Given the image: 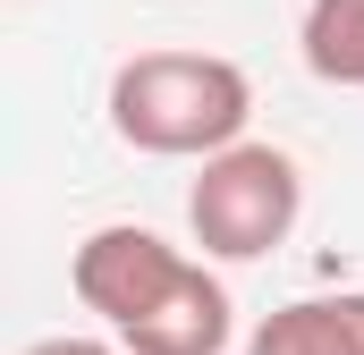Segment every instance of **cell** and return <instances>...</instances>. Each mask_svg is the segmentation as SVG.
I'll return each mask as SVG.
<instances>
[{
	"mask_svg": "<svg viewBox=\"0 0 364 355\" xmlns=\"http://www.w3.org/2000/svg\"><path fill=\"white\" fill-rule=\"evenodd\" d=\"M255 85L220 51H136L110 68V127L153 161H212L246 144Z\"/></svg>",
	"mask_w": 364,
	"mask_h": 355,
	"instance_id": "obj_1",
	"label": "cell"
},
{
	"mask_svg": "<svg viewBox=\"0 0 364 355\" xmlns=\"http://www.w3.org/2000/svg\"><path fill=\"white\" fill-rule=\"evenodd\" d=\"M305 212V178L279 144H229L186 186V229L212 263H263Z\"/></svg>",
	"mask_w": 364,
	"mask_h": 355,
	"instance_id": "obj_2",
	"label": "cell"
},
{
	"mask_svg": "<svg viewBox=\"0 0 364 355\" xmlns=\"http://www.w3.org/2000/svg\"><path fill=\"white\" fill-rule=\"evenodd\" d=\"M186 271H195V254H178L170 237H153L136 220H110V229H93L85 246L68 254V288H77L85 313L110 322V339H127L136 322H153L186 288Z\"/></svg>",
	"mask_w": 364,
	"mask_h": 355,
	"instance_id": "obj_3",
	"label": "cell"
},
{
	"mask_svg": "<svg viewBox=\"0 0 364 355\" xmlns=\"http://www.w3.org/2000/svg\"><path fill=\"white\" fill-rule=\"evenodd\" d=\"M229 330H237L229 288L195 263V271H186V288L153 313V322H136L119 347H127V355H220V347H229Z\"/></svg>",
	"mask_w": 364,
	"mask_h": 355,
	"instance_id": "obj_4",
	"label": "cell"
},
{
	"mask_svg": "<svg viewBox=\"0 0 364 355\" xmlns=\"http://www.w3.org/2000/svg\"><path fill=\"white\" fill-rule=\"evenodd\" d=\"M246 355H364V288L339 296H296L255 322Z\"/></svg>",
	"mask_w": 364,
	"mask_h": 355,
	"instance_id": "obj_5",
	"label": "cell"
},
{
	"mask_svg": "<svg viewBox=\"0 0 364 355\" xmlns=\"http://www.w3.org/2000/svg\"><path fill=\"white\" fill-rule=\"evenodd\" d=\"M296 51L322 85L364 93V0H305V26H296Z\"/></svg>",
	"mask_w": 364,
	"mask_h": 355,
	"instance_id": "obj_6",
	"label": "cell"
},
{
	"mask_svg": "<svg viewBox=\"0 0 364 355\" xmlns=\"http://www.w3.org/2000/svg\"><path fill=\"white\" fill-rule=\"evenodd\" d=\"M26 355H127L119 339H77V330H60V339H34Z\"/></svg>",
	"mask_w": 364,
	"mask_h": 355,
	"instance_id": "obj_7",
	"label": "cell"
}]
</instances>
